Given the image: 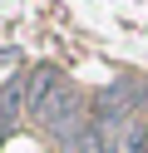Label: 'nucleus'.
Listing matches in <instances>:
<instances>
[{
	"label": "nucleus",
	"instance_id": "1",
	"mask_svg": "<svg viewBox=\"0 0 148 153\" xmlns=\"http://www.w3.org/2000/svg\"><path fill=\"white\" fill-rule=\"evenodd\" d=\"M39 119H45V128H49V133H59L64 143H69V138H79V133L89 128V123H84V94H79L74 84H59V89L49 94V104L39 109Z\"/></svg>",
	"mask_w": 148,
	"mask_h": 153
}]
</instances>
